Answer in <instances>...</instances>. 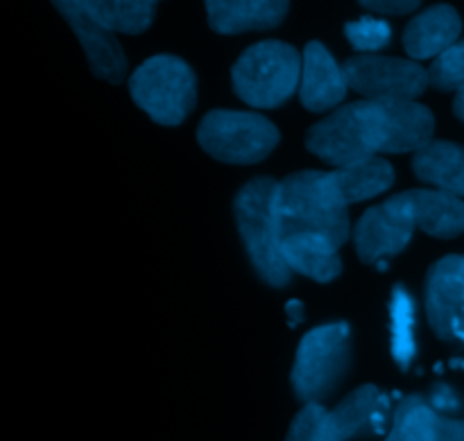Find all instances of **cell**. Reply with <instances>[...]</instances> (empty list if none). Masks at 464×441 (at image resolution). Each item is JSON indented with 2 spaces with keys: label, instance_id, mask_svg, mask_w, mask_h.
Wrapping results in <instances>:
<instances>
[{
  "label": "cell",
  "instance_id": "cell-22",
  "mask_svg": "<svg viewBox=\"0 0 464 441\" xmlns=\"http://www.w3.org/2000/svg\"><path fill=\"white\" fill-rule=\"evenodd\" d=\"M440 415L424 397H403L392 415L385 441H438Z\"/></svg>",
  "mask_w": 464,
  "mask_h": 441
},
{
  "label": "cell",
  "instance_id": "cell-15",
  "mask_svg": "<svg viewBox=\"0 0 464 441\" xmlns=\"http://www.w3.org/2000/svg\"><path fill=\"white\" fill-rule=\"evenodd\" d=\"M462 32L460 14L451 5H433L417 14L403 32V48L412 59H438L453 48Z\"/></svg>",
  "mask_w": 464,
  "mask_h": 441
},
{
  "label": "cell",
  "instance_id": "cell-16",
  "mask_svg": "<svg viewBox=\"0 0 464 441\" xmlns=\"http://www.w3.org/2000/svg\"><path fill=\"white\" fill-rule=\"evenodd\" d=\"M417 229L433 238H456L464 231V202L442 190H408L399 195Z\"/></svg>",
  "mask_w": 464,
  "mask_h": 441
},
{
  "label": "cell",
  "instance_id": "cell-20",
  "mask_svg": "<svg viewBox=\"0 0 464 441\" xmlns=\"http://www.w3.org/2000/svg\"><path fill=\"white\" fill-rule=\"evenodd\" d=\"M412 170L424 184L462 197L464 195V148L449 140H430L412 158Z\"/></svg>",
  "mask_w": 464,
  "mask_h": 441
},
{
  "label": "cell",
  "instance_id": "cell-27",
  "mask_svg": "<svg viewBox=\"0 0 464 441\" xmlns=\"http://www.w3.org/2000/svg\"><path fill=\"white\" fill-rule=\"evenodd\" d=\"M426 401H429V406L433 407L440 417H453L462 410L460 394H458L456 389L447 383L433 385V389H430V394Z\"/></svg>",
  "mask_w": 464,
  "mask_h": 441
},
{
  "label": "cell",
  "instance_id": "cell-28",
  "mask_svg": "<svg viewBox=\"0 0 464 441\" xmlns=\"http://www.w3.org/2000/svg\"><path fill=\"white\" fill-rule=\"evenodd\" d=\"M362 7L376 14H390V16H401V14H411L420 7L415 0H381V3H361Z\"/></svg>",
  "mask_w": 464,
  "mask_h": 441
},
{
  "label": "cell",
  "instance_id": "cell-2",
  "mask_svg": "<svg viewBox=\"0 0 464 441\" xmlns=\"http://www.w3.org/2000/svg\"><path fill=\"white\" fill-rule=\"evenodd\" d=\"M326 172L304 170L288 175L276 186V217L281 243L288 235L317 234L343 247L349 238L347 208L326 193Z\"/></svg>",
  "mask_w": 464,
  "mask_h": 441
},
{
  "label": "cell",
  "instance_id": "cell-32",
  "mask_svg": "<svg viewBox=\"0 0 464 441\" xmlns=\"http://www.w3.org/2000/svg\"><path fill=\"white\" fill-rule=\"evenodd\" d=\"M451 367H464L462 360H451Z\"/></svg>",
  "mask_w": 464,
  "mask_h": 441
},
{
  "label": "cell",
  "instance_id": "cell-5",
  "mask_svg": "<svg viewBox=\"0 0 464 441\" xmlns=\"http://www.w3.org/2000/svg\"><path fill=\"white\" fill-rule=\"evenodd\" d=\"M352 365V329L344 321L317 326L302 338L293 367L299 401L322 403L343 383Z\"/></svg>",
  "mask_w": 464,
  "mask_h": 441
},
{
  "label": "cell",
  "instance_id": "cell-17",
  "mask_svg": "<svg viewBox=\"0 0 464 441\" xmlns=\"http://www.w3.org/2000/svg\"><path fill=\"white\" fill-rule=\"evenodd\" d=\"M326 193L338 206L347 208L349 204L376 197L394 184V170L385 158L372 157L367 161L326 172Z\"/></svg>",
  "mask_w": 464,
  "mask_h": 441
},
{
  "label": "cell",
  "instance_id": "cell-14",
  "mask_svg": "<svg viewBox=\"0 0 464 441\" xmlns=\"http://www.w3.org/2000/svg\"><path fill=\"white\" fill-rule=\"evenodd\" d=\"M383 113V148L385 154L420 152L433 140L435 118L430 109L417 100L401 102H379Z\"/></svg>",
  "mask_w": 464,
  "mask_h": 441
},
{
  "label": "cell",
  "instance_id": "cell-10",
  "mask_svg": "<svg viewBox=\"0 0 464 441\" xmlns=\"http://www.w3.org/2000/svg\"><path fill=\"white\" fill-rule=\"evenodd\" d=\"M390 397L374 385L353 389L338 407L324 410L320 421L322 441H352L388 433Z\"/></svg>",
  "mask_w": 464,
  "mask_h": 441
},
{
  "label": "cell",
  "instance_id": "cell-4",
  "mask_svg": "<svg viewBox=\"0 0 464 441\" xmlns=\"http://www.w3.org/2000/svg\"><path fill=\"white\" fill-rule=\"evenodd\" d=\"M234 91L256 109H276L302 81V57L284 41H261L245 50L231 71Z\"/></svg>",
  "mask_w": 464,
  "mask_h": 441
},
{
  "label": "cell",
  "instance_id": "cell-6",
  "mask_svg": "<svg viewBox=\"0 0 464 441\" xmlns=\"http://www.w3.org/2000/svg\"><path fill=\"white\" fill-rule=\"evenodd\" d=\"M134 102L154 122L175 127L188 118L198 102V81L186 62L172 54H157L134 71L130 80Z\"/></svg>",
  "mask_w": 464,
  "mask_h": 441
},
{
  "label": "cell",
  "instance_id": "cell-24",
  "mask_svg": "<svg viewBox=\"0 0 464 441\" xmlns=\"http://www.w3.org/2000/svg\"><path fill=\"white\" fill-rule=\"evenodd\" d=\"M344 34L352 41L353 48L361 50L362 54H372L390 43V39H392V27L385 21H381V18L367 14V16L358 18V21L347 23L344 25Z\"/></svg>",
  "mask_w": 464,
  "mask_h": 441
},
{
  "label": "cell",
  "instance_id": "cell-9",
  "mask_svg": "<svg viewBox=\"0 0 464 441\" xmlns=\"http://www.w3.org/2000/svg\"><path fill=\"white\" fill-rule=\"evenodd\" d=\"M415 231V222L408 216L399 195H392L379 206L362 213L353 229L358 258L367 265H379L388 270V258L397 256L408 247Z\"/></svg>",
  "mask_w": 464,
  "mask_h": 441
},
{
  "label": "cell",
  "instance_id": "cell-21",
  "mask_svg": "<svg viewBox=\"0 0 464 441\" xmlns=\"http://www.w3.org/2000/svg\"><path fill=\"white\" fill-rule=\"evenodd\" d=\"M84 12L109 32L139 34L154 21L157 3L150 0H80Z\"/></svg>",
  "mask_w": 464,
  "mask_h": 441
},
{
  "label": "cell",
  "instance_id": "cell-31",
  "mask_svg": "<svg viewBox=\"0 0 464 441\" xmlns=\"http://www.w3.org/2000/svg\"><path fill=\"white\" fill-rule=\"evenodd\" d=\"M453 113L464 122V89L456 93V100H453Z\"/></svg>",
  "mask_w": 464,
  "mask_h": 441
},
{
  "label": "cell",
  "instance_id": "cell-8",
  "mask_svg": "<svg viewBox=\"0 0 464 441\" xmlns=\"http://www.w3.org/2000/svg\"><path fill=\"white\" fill-rule=\"evenodd\" d=\"M349 89L370 102L417 100L430 84L429 71L417 62L379 54H358L344 63Z\"/></svg>",
  "mask_w": 464,
  "mask_h": 441
},
{
  "label": "cell",
  "instance_id": "cell-3",
  "mask_svg": "<svg viewBox=\"0 0 464 441\" xmlns=\"http://www.w3.org/2000/svg\"><path fill=\"white\" fill-rule=\"evenodd\" d=\"M306 148L338 170L379 157L383 148L381 104L362 100L335 109L308 129Z\"/></svg>",
  "mask_w": 464,
  "mask_h": 441
},
{
  "label": "cell",
  "instance_id": "cell-19",
  "mask_svg": "<svg viewBox=\"0 0 464 441\" xmlns=\"http://www.w3.org/2000/svg\"><path fill=\"white\" fill-rule=\"evenodd\" d=\"M281 256H284L290 272H297V274L320 281V283H329V281L338 279L340 272H343L338 244L331 243L324 235H288L281 243Z\"/></svg>",
  "mask_w": 464,
  "mask_h": 441
},
{
  "label": "cell",
  "instance_id": "cell-11",
  "mask_svg": "<svg viewBox=\"0 0 464 441\" xmlns=\"http://www.w3.org/2000/svg\"><path fill=\"white\" fill-rule=\"evenodd\" d=\"M426 315L440 340L464 344V256H444L430 267Z\"/></svg>",
  "mask_w": 464,
  "mask_h": 441
},
{
  "label": "cell",
  "instance_id": "cell-30",
  "mask_svg": "<svg viewBox=\"0 0 464 441\" xmlns=\"http://www.w3.org/2000/svg\"><path fill=\"white\" fill-rule=\"evenodd\" d=\"M285 312H288V324L290 326H297L299 321L304 320V306H302V302H297V299H295V302H290L288 306H285Z\"/></svg>",
  "mask_w": 464,
  "mask_h": 441
},
{
  "label": "cell",
  "instance_id": "cell-1",
  "mask_svg": "<svg viewBox=\"0 0 464 441\" xmlns=\"http://www.w3.org/2000/svg\"><path fill=\"white\" fill-rule=\"evenodd\" d=\"M276 186L270 177H258L236 195L234 211L247 256L254 270L275 288L288 285L293 272L281 256V231L276 217Z\"/></svg>",
  "mask_w": 464,
  "mask_h": 441
},
{
  "label": "cell",
  "instance_id": "cell-13",
  "mask_svg": "<svg viewBox=\"0 0 464 441\" xmlns=\"http://www.w3.org/2000/svg\"><path fill=\"white\" fill-rule=\"evenodd\" d=\"M349 91L344 68L334 59V54L320 43L311 41L304 48L302 81H299V100L308 111H329L344 102Z\"/></svg>",
  "mask_w": 464,
  "mask_h": 441
},
{
  "label": "cell",
  "instance_id": "cell-12",
  "mask_svg": "<svg viewBox=\"0 0 464 441\" xmlns=\"http://www.w3.org/2000/svg\"><path fill=\"white\" fill-rule=\"evenodd\" d=\"M54 7L59 9L63 18L68 21V25L72 27V32L80 39L82 48H84L86 59L91 63V71L100 77V80H107L111 84H121L127 75V57L122 53L121 43L113 36V32H109L107 27H102L100 23H95L89 14L84 12L80 0H72V3H54Z\"/></svg>",
  "mask_w": 464,
  "mask_h": 441
},
{
  "label": "cell",
  "instance_id": "cell-7",
  "mask_svg": "<svg viewBox=\"0 0 464 441\" xmlns=\"http://www.w3.org/2000/svg\"><path fill=\"white\" fill-rule=\"evenodd\" d=\"M198 140L218 161L252 166L276 148L279 129L261 113L216 109L199 122Z\"/></svg>",
  "mask_w": 464,
  "mask_h": 441
},
{
  "label": "cell",
  "instance_id": "cell-23",
  "mask_svg": "<svg viewBox=\"0 0 464 441\" xmlns=\"http://www.w3.org/2000/svg\"><path fill=\"white\" fill-rule=\"evenodd\" d=\"M390 326H392V358L399 369L408 371L417 356V308L415 299L403 285L392 290Z\"/></svg>",
  "mask_w": 464,
  "mask_h": 441
},
{
  "label": "cell",
  "instance_id": "cell-18",
  "mask_svg": "<svg viewBox=\"0 0 464 441\" xmlns=\"http://www.w3.org/2000/svg\"><path fill=\"white\" fill-rule=\"evenodd\" d=\"M208 25L220 34H240L276 27L288 14V3L279 0H211L207 3Z\"/></svg>",
  "mask_w": 464,
  "mask_h": 441
},
{
  "label": "cell",
  "instance_id": "cell-26",
  "mask_svg": "<svg viewBox=\"0 0 464 441\" xmlns=\"http://www.w3.org/2000/svg\"><path fill=\"white\" fill-rule=\"evenodd\" d=\"M324 410L326 407L322 403H308V406H304L302 412L295 417L285 441H322L320 421Z\"/></svg>",
  "mask_w": 464,
  "mask_h": 441
},
{
  "label": "cell",
  "instance_id": "cell-25",
  "mask_svg": "<svg viewBox=\"0 0 464 441\" xmlns=\"http://www.w3.org/2000/svg\"><path fill=\"white\" fill-rule=\"evenodd\" d=\"M429 80L440 91L464 89V41H458L453 48L435 59L429 68Z\"/></svg>",
  "mask_w": 464,
  "mask_h": 441
},
{
  "label": "cell",
  "instance_id": "cell-29",
  "mask_svg": "<svg viewBox=\"0 0 464 441\" xmlns=\"http://www.w3.org/2000/svg\"><path fill=\"white\" fill-rule=\"evenodd\" d=\"M438 441H464V421L456 417H440Z\"/></svg>",
  "mask_w": 464,
  "mask_h": 441
}]
</instances>
